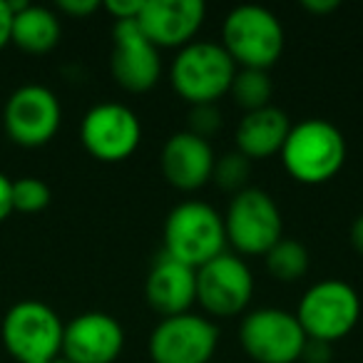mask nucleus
<instances>
[{
  "label": "nucleus",
  "mask_w": 363,
  "mask_h": 363,
  "mask_svg": "<svg viewBox=\"0 0 363 363\" xmlns=\"http://www.w3.org/2000/svg\"><path fill=\"white\" fill-rule=\"evenodd\" d=\"M13 214V182L0 172V222Z\"/></svg>",
  "instance_id": "cd10ccee"
},
{
  "label": "nucleus",
  "mask_w": 363,
  "mask_h": 363,
  "mask_svg": "<svg viewBox=\"0 0 363 363\" xmlns=\"http://www.w3.org/2000/svg\"><path fill=\"white\" fill-rule=\"evenodd\" d=\"M65 323L48 303L26 298L8 308L0 336L18 363H50L62 353Z\"/></svg>",
  "instance_id": "39448f33"
},
{
  "label": "nucleus",
  "mask_w": 363,
  "mask_h": 363,
  "mask_svg": "<svg viewBox=\"0 0 363 363\" xmlns=\"http://www.w3.org/2000/svg\"><path fill=\"white\" fill-rule=\"evenodd\" d=\"M207 16L202 0H145L137 26L160 50H182L199 33Z\"/></svg>",
  "instance_id": "ddd939ff"
},
{
  "label": "nucleus",
  "mask_w": 363,
  "mask_h": 363,
  "mask_svg": "<svg viewBox=\"0 0 363 363\" xmlns=\"http://www.w3.org/2000/svg\"><path fill=\"white\" fill-rule=\"evenodd\" d=\"M229 92L244 112H254L272 105L274 82L267 70H239L237 67V75H234Z\"/></svg>",
  "instance_id": "412c9836"
},
{
  "label": "nucleus",
  "mask_w": 363,
  "mask_h": 363,
  "mask_svg": "<svg viewBox=\"0 0 363 363\" xmlns=\"http://www.w3.org/2000/svg\"><path fill=\"white\" fill-rule=\"evenodd\" d=\"M100 8H102L100 0H60L57 3V11L70 18H87L95 11H100Z\"/></svg>",
  "instance_id": "a878e982"
},
{
  "label": "nucleus",
  "mask_w": 363,
  "mask_h": 363,
  "mask_svg": "<svg viewBox=\"0 0 363 363\" xmlns=\"http://www.w3.org/2000/svg\"><path fill=\"white\" fill-rule=\"evenodd\" d=\"M214 160L217 155L207 140L189 130L174 132L160 152L162 177L179 192H197L212 182Z\"/></svg>",
  "instance_id": "dca6fc26"
},
{
  "label": "nucleus",
  "mask_w": 363,
  "mask_h": 363,
  "mask_svg": "<svg viewBox=\"0 0 363 363\" xmlns=\"http://www.w3.org/2000/svg\"><path fill=\"white\" fill-rule=\"evenodd\" d=\"M331 356H333L331 343L311 341V338H308L301 353V363H331Z\"/></svg>",
  "instance_id": "bb28decb"
},
{
  "label": "nucleus",
  "mask_w": 363,
  "mask_h": 363,
  "mask_svg": "<svg viewBox=\"0 0 363 363\" xmlns=\"http://www.w3.org/2000/svg\"><path fill=\"white\" fill-rule=\"evenodd\" d=\"M237 65L219 43H189L172 60L169 80L187 105H217L232 90Z\"/></svg>",
  "instance_id": "20e7f679"
},
{
  "label": "nucleus",
  "mask_w": 363,
  "mask_h": 363,
  "mask_svg": "<svg viewBox=\"0 0 363 363\" xmlns=\"http://www.w3.org/2000/svg\"><path fill=\"white\" fill-rule=\"evenodd\" d=\"M145 0H107L105 11L115 18V23H125V21H137Z\"/></svg>",
  "instance_id": "393cba45"
},
{
  "label": "nucleus",
  "mask_w": 363,
  "mask_h": 363,
  "mask_svg": "<svg viewBox=\"0 0 363 363\" xmlns=\"http://www.w3.org/2000/svg\"><path fill=\"white\" fill-rule=\"evenodd\" d=\"M62 107L57 95L45 85H23L8 97L3 110L6 135L21 147H43L57 135Z\"/></svg>",
  "instance_id": "f8f14e48"
},
{
  "label": "nucleus",
  "mask_w": 363,
  "mask_h": 363,
  "mask_svg": "<svg viewBox=\"0 0 363 363\" xmlns=\"http://www.w3.org/2000/svg\"><path fill=\"white\" fill-rule=\"evenodd\" d=\"M145 298L162 318L189 313L197 303V269L162 252L147 272Z\"/></svg>",
  "instance_id": "f3484780"
},
{
  "label": "nucleus",
  "mask_w": 363,
  "mask_h": 363,
  "mask_svg": "<svg viewBox=\"0 0 363 363\" xmlns=\"http://www.w3.org/2000/svg\"><path fill=\"white\" fill-rule=\"evenodd\" d=\"M346 155L348 147L341 130L333 122L318 117L291 125V132L279 152L291 179L308 187L331 182L346 164Z\"/></svg>",
  "instance_id": "f257e3e1"
},
{
  "label": "nucleus",
  "mask_w": 363,
  "mask_h": 363,
  "mask_svg": "<svg viewBox=\"0 0 363 363\" xmlns=\"http://www.w3.org/2000/svg\"><path fill=\"white\" fill-rule=\"evenodd\" d=\"M11 28H13V8L8 0H0V50L11 43Z\"/></svg>",
  "instance_id": "c85d7f7f"
},
{
  "label": "nucleus",
  "mask_w": 363,
  "mask_h": 363,
  "mask_svg": "<svg viewBox=\"0 0 363 363\" xmlns=\"http://www.w3.org/2000/svg\"><path fill=\"white\" fill-rule=\"evenodd\" d=\"M306 333L286 308H254L239 323V343L254 363H298Z\"/></svg>",
  "instance_id": "6e6552de"
},
{
  "label": "nucleus",
  "mask_w": 363,
  "mask_h": 363,
  "mask_svg": "<svg viewBox=\"0 0 363 363\" xmlns=\"http://www.w3.org/2000/svg\"><path fill=\"white\" fill-rule=\"evenodd\" d=\"M50 363H70V361H67V358H62V356H60V358H55V361H50Z\"/></svg>",
  "instance_id": "2f4dec72"
},
{
  "label": "nucleus",
  "mask_w": 363,
  "mask_h": 363,
  "mask_svg": "<svg viewBox=\"0 0 363 363\" xmlns=\"http://www.w3.org/2000/svg\"><path fill=\"white\" fill-rule=\"evenodd\" d=\"M13 8V28L11 43L23 52L30 55H45L60 43V18L55 11L45 6H30V3H11Z\"/></svg>",
  "instance_id": "6ab92c4d"
},
{
  "label": "nucleus",
  "mask_w": 363,
  "mask_h": 363,
  "mask_svg": "<svg viewBox=\"0 0 363 363\" xmlns=\"http://www.w3.org/2000/svg\"><path fill=\"white\" fill-rule=\"evenodd\" d=\"M301 8L306 13H313V16H328V13L338 11L341 3L338 0H303Z\"/></svg>",
  "instance_id": "c756f323"
},
{
  "label": "nucleus",
  "mask_w": 363,
  "mask_h": 363,
  "mask_svg": "<svg viewBox=\"0 0 363 363\" xmlns=\"http://www.w3.org/2000/svg\"><path fill=\"white\" fill-rule=\"evenodd\" d=\"M142 140V125L135 110L120 102H102L85 112L80 142L95 160L117 164L135 155Z\"/></svg>",
  "instance_id": "1a4fd4ad"
},
{
  "label": "nucleus",
  "mask_w": 363,
  "mask_h": 363,
  "mask_svg": "<svg viewBox=\"0 0 363 363\" xmlns=\"http://www.w3.org/2000/svg\"><path fill=\"white\" fill-rule=\"evenodd\" d=\"M296 318L306 338L336 343L356 328L361 318V296L351 284L326 279L303 294L296 306Z\"/></svg>",
  "instance_id": "423d86ee"
},
{
  "label": "nucleus",
  "mask_w": 363,
  "mask_h": 363,
  "mask_svg": "<svg viewBox=\"0 0 363 363\" xmlns=\"http://www.w3.org/2000/svg\"><path fill=\"white\" fill-rule=\"evenodd\" d=\"M351 244H353V249L363 257V214H358L356 222H353V227H351Z\"/></svg>",
  "instance_id": "7c9ffc66"
},
{
  "label": "nucleus",
  "mask_w": 363,
  "mask_h": 363,
  "mask_svg": "<svg viewBox=\"0 0 363 363\" xmlns=\"http://www.w3.org/2000/svg\"><path fill=\"white\" fill-rule=\"evenodd\" d=\"M164 254L199 269L227 252L224 217L204 202H182L164 219Z\"/></svg>",
  "instance_id": "7ed1b4c3"
},
{
  "label": "nucleus",
  "mask_w": 363,
  "mask_h": 363,
  "mask_svg": "<svg viewBox=\"0 0 363 363\" xmlns=\"http://www.w3.org/2000/svg\"><path fill=\"white\" fill-rule=\"evenodd\" d=\"M50 187L38 177H23L13 182V212L35 214L50 204Z\"/></svg>",
  "instance_id": "5701e85b"
},
{
  "label": "nucleus",
  "mask_w": 363,
  "mask_h": 363,
  "mask_svg": "<svg viewBox=\"0 0 363 363\" xmlns=\"http://www.w3.org/2000/svg\"><path fill=\"white\" fill-rule=\"evenodd\" d=\"M289 132H291L289 115L281 107L269 105L262 110L244 112L234 132V142H237V152H242L247 160H267L281 152Z\"/></svg>",
  "instance_id": "a211bd4d"
},
{
  "label": "nucleus",
  "mask_w": 363,
  "mask_h": 363,
  "mask_svg": "<svg viewBox=\"0 0 363 363\" xmlns=\"http://www.w3.org/2000/svg\"><path fill=\"white\" fill-rule=\"evenodd\" d=\"M219 127H222V115H219L217 105L192 107V115H189V132H192V135L209 142V137L217 135Z\"/></svg>",
  "instance_id": "b1692460"
},
{
  "label": "nucleus",
  "mask_w": 363,
  "mask_h": 363,
  "mask_svg": "<svg viewBox=\"0 0 363 363\" xmlns=\"http://www.w3.org/2000/svg\"><path fill=\"white\" fill-rule=\"evenodd\" d=\"M267 269L277 281L294 284L298 279H303V274L311 267V257H308V249L303 247L296 239L284 237L281 242H277L267 254Z\"/></svg>",
  "instance_id": "aec40b11"
},
{
  "label": "nucleus",
  "mask_w": 363,
  "mask_h": 363,
  "mask_svg": "<svg viewBox=\"0 0 363 363\" xmlns=\"http://www.w3.org/2000/svg\"><path fill=\"white\" fill-rule=\"evenodd\" d=\"M212 363H217V361H212Z\"/></svg>",
  "instance_id": "473e14b6"
},
{
  "label": "nucleus",
  "mask_w": 363,
  "mask_h": 363,
  "mask_svg": "<svg viewBox=\"0 0 363 363\" xmlns=\"http://www.w3.org/2000/svg\"><path fill=\"white\" fill-rule=\"evenodd\" d=\"M254 296V274L237 254H219L197 269V303L214 318L239 316Z\"/></svg>",
  "instance_id": "9d476101"
},
{
  "label": "nucleus",
  "mask_w": 363,
  "mask_h": 363,
  "mask_svg": "<svg viewBox=\"0 0 363 363\" xmlns=\"http://www.w3.org/2000/svg\"><path fill=\"white\" fill-rule=\"evenodd\" d=\"M227 242L244 257H264L284 239V217L269 192L247 187L229 202L224 214Z\"/></svg>",
  "instance_id": "0eeeda50"
},
{
  "label": "nucleus",
  "mask_w": 363,
  "mask_h": 363,
  "mask_svg": "<svg viewBox=\"0 0 363 363\" xmlns=\"http://www.w3.org/2000/svg\"><path fill=\"white\" fill-rule=\"evenodd\" d=\"M239 70H267L279 62L286 33L277 16L262 6H239L224 18L222 43Z\"/></svg>",
  "instance_id": "f03ea898"
},
{
  "label": "nucleus",
  "mask_w": 363,
  "mask_h": 363,
  "mask_svg": "<svg viewBox=\"0 0 363 363\" xmlns=\"http://www.w3.org/2000/svg\"><path fill=\"white\" fill-rule=\"evenodd\" d=\"M249 177H252V160H247L242 152H224L222 157L214 160L212 179L224 192L239 194L249 187Z\"/></svg>",
  "instance_id": "4be33fe9"
},
{
  "label": "nucleus",
  "mask_w": 363,
  "mask_h": 363,
  "mask_svg": "<svg viewBox=\"0 0 363 363\" xmlns=\"http://www.w3.org/2000/svg\"><path fill=\"white\" fill-rule=\"evenodd\" d=\"M122 348V323L105 311H85L65 326L60 356L70 363H115Z\"/></svg>",
  "instance_id": "2eb2a0df"
},
{
  "label": "nucleus",
  "mask_w": 363,
  "mask_h": 363,
  "mask_svg": "<svg viewBox=\"0 0 363 363\" xmlns=\"http://www.w3.org/2000/svg\"><path fill=\"white\" fill-rule=\"evenodd\" d=\"M219 328L199 313L162 318L150 336L152 363H212Z\"/></svg>",
  "instance_id": "9b49d317"
},
{
  "label": "nucleus",
  "mask_w": 363,
  "mask_h": 363,
  "mask_svg": "<svg viewBox=\"0 0 363 363\" xmlns=\"http://www.w3.org/2000/svg\"><path fill=\"white\" fill-rule=\"evenodd\" d=\"M115 50H112V75L127 92H147L162 77L160 48H155L135 21L115 23Z\"/></svg>",
  "instance_id": "4468645a"
}]
</instances>
